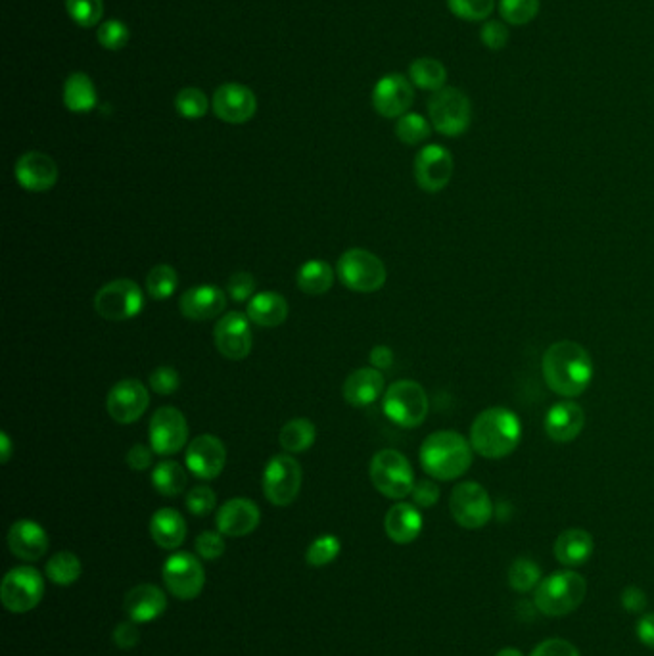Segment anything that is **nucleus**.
<instances>
[{
  "label": "nucleus",
  "mask_w": 654,
  "mask_h": 656,
  "mask_svg": "<svg viewBox=\"0 0 654 656\" xmlns=\"http://www.w3.org/2000/svg\"><path fill=\"white\" fill-rule=\"evenodd\" d=\"M369 476L376 492L388 499H403L415 488V472L409 459L398 449H382L374 453Z\"/></svg>",
  "instance_id": "obj_5"
},
{
  "label": "nucleus",
  "mask_w": 654,
  "mask_h": 656,
  "mask_svg": "<svg viewBox=\"0 0 654 656\" xmlns=\"http://www.w3.org/2000/svg\"><path fill=\"white\" fill-rule=\"evenodd\" d=\"M259 522H261L259 507L252 499L246 497H234L225 501L215 515L217 532H221L227 538L250 536L252 532H256Z\"/></svg>",
  "instance_id": "obj_21"
},
{
  "label": "nucleus",
  "mask_w": 654,
  "mask_h": 656,
  "mask_svg": "<svg viewBox=\"0 0 654 656\" xmlns=\"http://www.w3.org/2000/svg\"><path fill=\"white\" fill-rule=\"evenodd\" d=\"M81 561L71 551H60L48 559L47 578L54 586H73L81 578Z\"/></svg>",
  "instance_id": "obj_37"
},
{
  "label": "nucleus",
  "mask_w": 654,
  "mask_h": 656,
  "mask_svg": "<svg viewBox=\"0 0 654 656\" xmlns=\"http://www.w3.org/2000/svg\"><path fill=\"white\" fill-rule=\"evenodd\" d=\"M522 424L507 407H490L482 411L470 426V446L486 459H503L520 444Z\"/></svg>",
  "instance_id": "obj_2"
},
{
  "label": "nucleus",
  "mask_w": 654,
  "mask_h": 656,
  "mask_svg": "<svg viewBox=\"0 0 654 656\" xmlns=\"http://www.w3.org/2000/svg\"><path fill=\"white\" fill-rule=\"evenodd\" d=\"M188 476L177 461H162L152 470V486L164 497H177L185 492Z\"/></svg>",
  "instance_id": "obj_35"
},
{
  "label": "nucleus",
  "mask_w": 654,
  "mask_h": 656,
  "mask_svg": "<svg viewBox=\"0 0 654 656\" xmlns=\"http://www.w3.org/2000/svg\"><path fill=\"white\" fill-rule=\"evenodd\" d=\"M213 114L225 123L240 125L256 116L257 98L246 85L225 83L221 85L211 100Z\"/></svg>",
  "instance_id": "obj_20"
},
{
  "label": "nucleus",
  "mask_w": 654,
  "mask_h": 656,
  "mask_svg": "<svg viewBox=\"0 0 654 656\" xmlns=\"http://www.w3.org/2000/svg\"><path fill=\"white\" fill-rule=\"evenodd\" d=\"M336 275L346 288L359 294L380 290L388 279L384 261L365 248L346 250L338 259Z\"/></svg>",
  "instance_id": "obj_6"
},
{
  "label": "nucleus",
  "mask_w": 654,
  "mask_h": 656,
  "mask_svg": "<svg viewBox=\"0 0 654 656\" xmlns=\"http://www.w3.org/2000/svg\"><path fill=\"white\" fill-rule=\"evenodd\" d=\"M196 553L204 559V561H215L219 557H223L227 543L221 532H202L196 541H194Z\"/></svg>",
  "instance_id": "obj_51"
},
{
  "label": "nucleus",
  "mask_w": 654,
  "mask_h": 656,
  "mask_svg": "<svg viewBox=\"0 0 654 656\" xmlns=\"http://www.w3.org/2000/svg\"><path fill=\"white\" fill-rule=\"evenodd\" d=\"M342 392L351 407L373 405L384 394V375L374 367L357 369L346 378Z\"/></svg>",
  "instance_id": "obj_28"
},
{
  "label": "nucleus",
  "mask_w": 654,
  "mask_h": 656,
  "mask_svg": "<svg viewBox=\"0 0 654 656\" xmlns=\"http://www.w3.org/2000/svg\"><path fill=\"white\" fill-rule=\"evenodd\" d=\"M409 79L415 87L422 91H440L444 89L447 81V70L444 64L436 58H417L409 66Z\"/></svg>",
  "instance_id": "obj_36"
},
{
  "label": "nucleus",
  "mask_w": 654,
  "mask_h": 656,
  "mask_svg": "<svg viewBox=\"0 0 654 656\" xmlns=\"http://www.w3.org/2000/svg\"><path fill=\"white\" fill-rule=\"evenodd\" d=\"M0 444H2V447H0V461L6 465L10 461V457H12V440H10V436L6 432L0 434Z\"/></svg>",
  "instance_id": "obj_59"
},
{
  "label": "nucleus",
  "mask_w": 654,
  "mask_h": 656,
  "mask_svg": "<svg viewBox=\"0 0 654 656\" xmlns=\"http://www.w3.org/2000/svg\"><path fill=\"white\" fill-rule=\"evenodd\" d=\"M430 403L419 382L398 380L394 382L382 399L384 415L401 428H417L426 421Z\"/></svg>",
  "instance_id": "obj_7"
},
{
  "label": "nucleus",
  "mask_w": 654,
  "mask_h": 656,
  "mask_svg": "<svg viewBox=\"0 0 654 656\" xmlns=\"http://www.w3.org/2000/svg\"><path fill=\"white\" fill-rule=\"evenodd\" d=\"M148 440L154 453L177 455L188 442L187 417L177 407L165 405L154 411L148 424Z\"/></svg>",
  "instance_id": "obj_14"
},
{
  "label": "nucleus",
  "mask_w": 654,
  "mask_h": 656,
  "mask_svg": "<svg viewBox=\"0 0 654 656\" xmlns=\"http://www.w3.org/2000/svg\"><path fill=\"white\" fill-rule=\"evenodd\" d=\"M144 294L131 279H116L104 284L94 296V311L106 321H129L141 315Z\"/></svg>",
  "instance_id": "obj_11"
},
{
  "label": "nucleus",
  "mask_w": 654,
  "mask_h": 656,
  "mask_svg": "<svg viewBox=\"0 0 654 656\" xmlns=\"http://www.w3.org/2000/svg\"><path fill=\"white\" fill-rule=\"evenodd\" d=\"M480 41L484 47L490 48V50H503L511 41V31L505 22L488 20L480 29Z\"/></svg>",
  "instance_id": "obj_49"
},
{
  "label": "nucleus",
  "mask_w": 654,
  "mask_h": 656,
  "mask_svg": "<svg viewBox=\"0 0 654 656\" xmlns=\"http://www.w3.org/2000/svg\"><path fill=\"white\" fill-rule=\"evenodd\" d=\"M386 536L398 545L413 543L421 536L422 515L415 503H396L384 516Z\"/></svg>",
  "instance_id": "obj_27"
},
{
  "label": "nucleus",
  "mask_w": 654,
  "mask_h": 656,
  "mask_svg": "<svg viewBox=\"0 0 654 656\" xmlns=\"http://www.w3.org/2000/svg\"><path fill=\"white\" fill-rule=\"evenodd\" d=\"M98 43L106 50H121L129 43V27L119 20H108L98 27Z\"/></svg>",
  "instance_id": "obj_46"
},
{
  "label": "nucleus",
  "mask_w": 654,
  "mask_h": 656,
  "mask_svg": "<svg viewBox=\"0 0 654 656\" xmlns=\"http://www.w3.org/2000/svg\"><path fill=\"white\" fill-rule=\"evenodd\" d=\"M227 302L229 296L225 290L211 284H200L188 288L179 298V311L190 321H211L223 315Z\"/></svg>",
  "instance_id": "obj_22"
},
{
  "label": "nucleus",
  "mask_w": 654,
  "mask_h": 656,
  "mask_svg": "<svg viewBox=\"0 0 654 656\" xmlns=\"http://www.w3.org/2000/svg\"><path fill=\"white\" fill-rule=\"evenodd\" d=\"M150 405V392L137 378H125L112 386L106 396V411L117 424L139 421Z\"/></svg>",
  "instance_id": "obj_16"
},
{
  "label": "nucleus",
  "mask_w": 654,
  "mask_h": 656,
  "mask_svg": "<svg viewBox=\"0 0 654 656\" xmlns=\"http://www.w3.org/2000/svg\"><path fill=\"white\" fill-rule=\"evenodd\" d=\"M177 286H179V275L167 263H160V265L152 267L146 277V292L152 300H158V302H164L167 298H171L175 294Z\"/></svg>",
  "instance_id": "obj_38"
},
{
  "label": "nucleus",
  "mask_w": 654,
  "mask_h": 656,
  "mask_svg": "<svg viewBox=\"0 0 654 656\" xmlns=\"http://www.w3.org/2000/svg\"><path fill=\"white\" fill-rule=\"evenodd\" d=\"M139 624H135L133 620L129 622H119L114 630V643H116L117 649L121 651H131L139 645L141 641V632L137 628Z\"/></svg>",
  "instance_id": "obj_54"
},
{
  "label": "nucleus",
  "mask_w": 654,
  "mask_h": 656,
  "mask_svg": "<svg viewBox=\"0 0 654 656\" xmlns=\"http://www.w3.org/2000/svg\"><path fill=\"white\" fill-rule=\"evenodd\" d=\"M315 440H317V428H315L313 422L304 419V417H298V419L286 422L282 426L281 436H279L282 449L290 455L305 453L307 449L313 447Z\"/></svg>",
  "instance_id": "obj_34"
},
{
  "label": "nucleus",
  "mask_w": 654,
  "mask_h": 656,
  "mask_svg": "<svg viewBox=\"0 0 654 656\" xmlns=\"http://www.w3.org/2000/svg\"><path fill=\"white\" fill-rule=\"evenodd\" d=\"M555 559L566 566V568H576L589 561L593 555V538L587 530L582 528H570L564 530L561 536L555 541Z\"/></svg>",
  "instance_id": "obj_31"
},
{
  "label": "nucleus",
  "mask_w": 654,
  "mask_h": 656,
  "mask_svg": "<svg viewBox=\"0 0 654 656\" xmlns=\"http://www.w3.org/2000/svg\"><path fill=\"white\" fill-rule=\"evenodd\" d=\"M71 20L79 27H94L102 20L104 0H66Z\"/></svg>",
  "instance_id": "obj_45"
},
{
  "label": "nucleus",
  "mask_w": 654,
  "mask_h": 656,
  "mask_svg": "<svg viewBox=\"0 0 654 656\" xmlns=\"http://www.w3.org/2000/svg\"><path fill=\"white\" fill-rule=\"evenodd\" d=\"M188 513L194 516H208L217 505V495L210 486H196L185 497Z\"/></svg>",
  "instance_id": "obj_48"
},
{
  "label": "nucleus",
  "mask_w": 654,
  "mask_h": 656,
  "mask_svg": "<svg viewBox=\"0 0 654 656\" xmlns=\"http://www.w3.org/2000/svg\"><path fill=\"white\" fill-rule=\"evenodd\" d=\"M340 549H342V543L340 539L332 534H325V536H319L315 539L307 551H305V561L309 566L313 568H321V566H327V564L332 563L338 555H340Z\"/></svg>",
  "instance_id": "obj_42"
},
{
  "label": "nucleus",
  "mask_w": 654,
  "mask_h": 656,
  "mask_svg": "<svg viewBox=\"0 0 654 656\" xmlns=\"http://www.w3.org/2000/svg\"><path fill=\"white\" fill-rule=\"evenodd\" d=\"M472 453L474 449L470 440L463 434L455 430H440L422 442V469L434 480L449 482L461 478L470 469Z\"/></svg>",
  "instance_id": "obj_3"
},
{
  "label": "nucleus",
  "mask_w": 654,
  "mask_h": 656,
  "mask_svg": "<svg viewBox=\"0 0 654 656\" xmlns=\"http://www.w3.org/2000/svg\"><path fill=\"white\" fill-rule=\"evenodd\" d=\"M336 271L323 259H309L298 269L296 282L298 288L307 296H323L332 288Z\"/></svg>",
  "instance_id": "obj_32"
},
{
  "label": "nucleus",
  "mask_w": 654,
  "mask_h": 656,
  "mask_svg": "<svg viewBox=\"0 0 654 656\" xmlns=\"http://www.w3.org/2000/svg\"><path fill=\"white\" fill-rule=\"evenodd\" d=\"M584 409L574 401L555 403L545 417V432L557 444L574 442L584 430Z\"/></svg>",
  "instance_id": "obj_26"
},
{
  "label": "nucleus",
  "mask_w": 654,
  "mask_h": 656,
  "mask_svg": "<svg viewBox=\"0 0 654 656\" xmlns=\"http://www.w3.org/2000/svg\"><path fill=\"white\" fill-rule=\"evenodd\" d=\"M304 472L298 459L290 453L275 455L263 470V493L267 501L275 507H288L296 501L302 490Z\"/></svg>",
  "instance_id": "obj_9"
},
{
  "label": "nucleus",
  "mask_w": 654,
  "mask_h": 656,
  "mask_svg": "<svg viewBox=\"0 0 654 656\" xmlns=\"http://www.w3.org/2000/svg\"><path fill=\"white\" fill-rule=\"evenodd\" d=\"M10 553L25 563L43 559L48 551V536L45 528L35 520H16L8 530Z\"/></svg>",
  "instance_id": "obj_24"
},
{
  "label": "nucleus",
  "mask_w": 654,
  "mask_h": 656,
  "mask_svg": "<svg viewBox=\"0 0 654 656\" xmlns=\"http://www.w3.org/2000/svg\"><path fill=\"white\" fill-rule=\"evenodd\" d=\"M545 384L562 398H578L593 380V361L584 346L561 340L547 348L541 361Z\"/></svg>",
  "instance_id": "obj_1"
},
{
  "label": "nucleus",
  "mask_w": 654,
  "mask_h": 656,
  "mask_svg": "<svg viewBox=\"0 0 654 656\" xmlns=\"http://www.w3.org/2000/svg\"><path fill=\"white\" fill-rule=\"evenodd\" d=\"M541 580H543V574H541V568L534 559L518 557L509 568V586L518 593L536 591V587L539 586Z\"/></svg>",
  "instance_id": "obj_39"
},
{
  "label": "nucleus",
  "mask_w": 654,
  "mask_h": 656,
  "mask_svg": "<svg viewBox=\"0 0 654 656\" xmlns=\"http://www.w3.org/2000/svg\"><path fill=\"white\" fill-rule=\"evenodd\" d=\"M175 108H177L181 118L200 119L208 114L210 102H208V96L202 93L200 89L187 87V89H183L181 93L177 94Z\"/></svg>",
  "instance_id": "obj_44"
},
{
  "label": "nucleus",
  "mask_w": 654,
  "mask_h": 656,
  "mask_svg": "<svg viewBox=\"0 0 654 656\" xmlns=\"http://www.w3.org/2000/svg\"><path fill=\"white\" fill-rule=\"evenodd\" d=\"M227 296L233 300V302H250L254 296H256V279L252 273L248 271H236L229 281H227Z\"/></svg>",
  "instance_id": "obj_47"
},
{
  "label": "nucleus",
  "mask_w": 654,
  "mask_h": 656,
  "mask_svg": "<svg viewBox=\"0 0 654 656\" xmlns=\"http://www.w3.org/2000/svg\"><path fill=\"white\" fill-rule=\"evenodd\" d=\"M185 465L196 478L213 480L227 465V447L217 436L202 434L188 444Z\"/></svg>",
  "instance_id": "obj_19"
},
{
  "label": "nucleus",
  "mask_w": 654,
  "mask_h": 656,
  "mask_svg": "<svg viewBox=\"0 0 654 656\" xmlns=\"http://www.w3.org/2000/svg\"><path fill=\"white\" fill-rule=\"evenodd\" d=\"M415 100V91L411 79L399 73L384 75L373 91L374 110L382 118H401L409 112Z\"/></svg>",
  "instance_id": "obj_18"
},
{
  "label": "nucleus",
  "mask_w": 654,
  "mask_h": 656,
  "mask_svg": "<svg viewBox=\"0 0 654 656\" xmlns=\"http://www.w3.org/2000/svg\"><path fill=\"white\" fill-rule=\"evenodd\" d=\"M217 352L231 361H242L252 352V321L240 311L225 313L213 330Z\"/></svg>",
  "instance_id": "obj_15"
},
{
  "label": "nucleus",
  "mask_w": 654,
  "mask_h": 656,
  "mask_svg": "<svg viewBox=\"0 0 654 656\" xmlns=\"http://www.w3.org/2000/svg\"><path fill=\"white\" fill-rule=\"evenodd\" d=\"M622 607L630 614H645L649 599L641 587L630 586L622 591Z\"/></svg>",
  "instance_id": "obj_56"
},
{
  "label": "nucleus",
  "mask_w": 654,
  "mask_h": 656,
  "mask_svg": "<svg viewBox=\"0 0 654 656\" xmlns=\"http://www.w3.org/2000/svg\"><path fill=\"white\" fill-rule=\"evenodd\" d=\"M530 656H582L580 651L566 639L561 637H553V639H545L541 641L538 647L532 651Z\"/></svg>",
  "instance_id": "obj_53"
},
{
  "label": "nucleus",
  "mask_w": 654,
  "mask_h": 656,
  "mask_svg": "<svg viewBox=\"0 0 654 656\" xmlns=\"http://www.w3.org/2000/svg\"><path fill=\"white\" fill-rule=\"evenodd\" d=\"M125 461H127L129 469L137 470V472L148 470L152 467V461H154V449L150 446H144V444H135L127 451Z\"/></svg>",
  "instance_id": "obj_55"
},
{
  "label": "nucleus",
  "mask_w": 654,
  "mask_h": 656,
  "mask_svg": "<svg viewBox=\"0 0 654 656\" xmlns=\"http://www.w3.org/2000/svg\"><path fill=\"white\" fill-rule=\"evenodd\" d=\"M162 576L167 591L179 601H192L200 597L206 586L204 566L198 561V557L187 551L169 555L165 559Z\"/></svg>",
  "instance_id": "obj_12"
},
{
  "label": "nucleus",
  "mask_w": 654,
  "mask_h": 656,
  "mask_svg": "<svg viewBox=\"0 0 654 656\" xmlns=\"http://www.w3.org/2000/svg\"><path fill=\"white\" fill-rule=\"evenodd\" d=\"M635 633L645 647L654 649V612L641 614V618L637 620V626H635Z\"/></svg>",
  "instance_id": "obj_57"
},
{
  "label": "nucleus",
  "mask_w": 654,
  "mask_h": 656,
  "mask_svg": "<svg viewBox=\"0 0 654 656\" xmlns=\"http://www.w3.org/2000/svg\"><path fill=\"white\" fill-rule=\"evenodd\" d=\"M369 359H371V365H373L374 369H378V371H388L392 365H394V352H392V348H388V346H374L373 350H371V353H369Z\"/></svg>",
  "instance_id": "obj_58"
},
{
  "label": "nucleus",
  "mask_w": 654,
  "mask_h": 656,
  "mask_svg": "<svg viewBox=\"0 0 654 656\" xmlns=\"http://www.w3.org/2000/svg\"><path fill=\"white\" fill-rule=\"evenodd\" d=\"M64 104L73 114H87L96 106V89L87 73L75 71L66 79Z\"/></svg>",
  "instance_id": "obj_33"
},
{
  "label": "nucleus",
  "mask_w": 654,
  "mask_h": 656,
  "mask_svg": "<svg viewBox=\"0 0 654 656\" xmlns=\"http://www.w3.org/2000/svg\"><path fill=\"white\" fill-rule=\"evenodd\" d=\"M449 511L459 526L480 530L493 516L490 493L478 482H461L451 492Z\"/></svg>",
  "instance_id": "obj_13"
},
{
  "label": "nucleus",
  "mask_w": 654,
  "mask_h": 656,
  "mask_svg": "<svg viewBox=\"0 0 654 656\" xmlns=\"http://www.w3.org/2000/svg\"><path fill=\"white\" fill-rule=\"evenodd\" d=\"M167 609L164 589L154 584L135 586L123 599V610L135 624H148L158 620Z\"/></svg>",
  "instance_id": "obj_25"
},
{
  "label": "nucleus",
  "mask_w": 654,
  "mask_h": 656,
  "mask_svg": "<svg viewBox=\"0 0 654 656\" xmlns=\"http://www.w3.org/2000/svg\"><path fill=\"white\" fill-rule=\"evenodd\" d=\"M150 536L158 547L175 551L187 539V522L177 509L164 507L150 518Z\"/></svg>",
  "instance_id": "obj_29"
},
{
  "label": "nucleus",
  "mask_w": 654,
  "mask_h": 656,
  "mask_svg": "<svg viewBox=\"0 0 654 656\" xmlns=\"http://www.w3.org/2000/svg\"><path fill=\"white\" fill-rule=\"evenodd\" d=\"M432 127L444 137H459L470 127L472 106L467 94L457 87H444L428 102Z\"/></svg>",
  "instance_id": "obj_8"
},
{
  "label": "nucleus",
  "mask_w": 654,
  "mask_h": 656,
  "mask_svg": "<svg viewBox=\"0 0 654 656\" xmlns=\"http://www.w3.org/2000/svg\"><path fill=\"white\" fill-rule=\"evenodd\" d=\"M453 156L440 144H428L415 158V181L430 194L444 190L453 177Z\"/></svg>",
  "instance_id": "obj_17"
},
{
  "label": "nucleus",
  "mask_w": 654,
  "mask_h": 656,
  "mask_svg": "<svg viewBox=\"0 0 654 656\" xmlns=\"http://www.w3.org/2000/svg\"><path fill=\"white\" fill-rule=\"evenodd\" d=\"M587 595V582L576 570H559L539 582L534 591V605L541 614L551 618L568 616L580 609Z\"/></svg>",
  "instance_id": "obj_4"
},
{
  "label": "nucleus",
  "mask_w": 654,
  "mask_h": 656,
  "mask_svg": "<svg viewBox=\"0 0 654 656\" xmlns=\"http://www.w3.org/2000/svg\"><path fill=\"white\" fill-rule=\"evenodd\" d=\"M288 302L279 292H257L256 296L248 302L246 315L248 319L263 328L281 327L288 319Z\"/></svg>",
  "instance_id": "obj_30"
},
{
  "label": "nucleus",
  "mask_w": 654,
  "mask_h": 656,
  "mask_svg": "<svg viewBox=\"0 0 654 656\" xmlns=\"http://www.w3.org/2000/svg\"><path fill=\"white\" fill-rule=\"evenodd\" d=\"M430 133H432V127H430L428 119L422 118L421 114L407 112L396 123V137L403 144H409V146L426 141L430 137Z\"/></svg>",
  "instance_id": "obj_41"
},
{
  "label": "nucleus",
  "mask_w": 654,
  "mask_h": 656,
  "mask_svg": "<svg viewBox=\"0 0 654 656\" xmlns=\"http://www.w3.org/2000/svg\"><path fill=\"white\" fill-rule=\"evenodd\" d=\"M495 656H524L518 649H513V647H507V649H501L499 653Z\"/></svg>",
  "instance_id": "obj_60"
},
{
  "label": "nucleus",
  "mask_w": 654,
  "mask_h": 656,
  "mask_svg": "<svg viewBox=\"0 0 654 656\" xmlns=\"http://www.w3.org/2000/svg\"><path fill=\"white\" fill-rule=\"evenodd\" d=\"M539 0H499V14L509 25H526L538 18Z\"/></svg>",
  "instance_id": "obj_40"
},
{
  "label": "nucleus",
  "mask_w": 654,
  "mask_h": 656,
  "mask_svg": "<svg viewBox=\"0 0 654 656\" xmlns=\"http://www.w3.org/2000/svg\"><path fill=\"white\" fill-rule=\"evenodd\" d=\"M45 595L43 574L33 566L12 568L0 584V601L4 609L25 614L35 609Z\"/></svg>",
  "instance_id": "obj_10"
},
{
  "label": "nucleus",
  "mask_w": 654,
  "mask_h": 656,
  "mask_svg": "<svg viewBox=\"0 0 654 656\" xmlns=\"http://www.w3.org/2000/svg\"><path fill=\"white\" fill-rule=\"evenodd\" d=\"M447 6L459 20L488 22L495 10V0H447Z\"/></svg>",
  "instance_id": "obj_43"
},
{
  "label": "nucleus",
  "mask_w": 654,
  "mask_h": 656,
  "mask_svg": "<svg viewBox=\"0 0 654 656\" xmlns=\"http://www.w3.org/2000/svg\"><path fill=\"white\" fill-rule=\"evenodd\" d=\"M148 384H150V390H154V394L171 396L179 390L181 376L173 367H158L152 371V375L148 378Z\"/></svg>",
  "instance_id": "obj_50"
},
{
  "label": "nucleus",
  "mask_w": 654,
  "mask_h": 656,
  "mask_svg": "<svg viewBox=\"0 0 654 656\" xmlns=\"http://www.w3.org/2000/svg\"><path fill=\"white\" fill-rule=\"evenodd\" d=\"M413 503L422 509H430L440 501V488L434 480H419L411 492Z\"/></svg>",
  "instance_id": "obj_52"
},
{
  "label": "nucleus",
  "mask_w": 654,
  "mask_h": 656,
  "mask_svg": "<svg viewBox=\"0 0 654 656\" xmlns=\"http://www.w3.org/2000/svg\"><path fill=\"white\" fill-rule=\"evenodd\" d=\"M16 181L27 192H48L58 183V165L43 152H25L14 167Z\"/></svg>",
  "instance_id": "obj_23"
}]
</instances>
